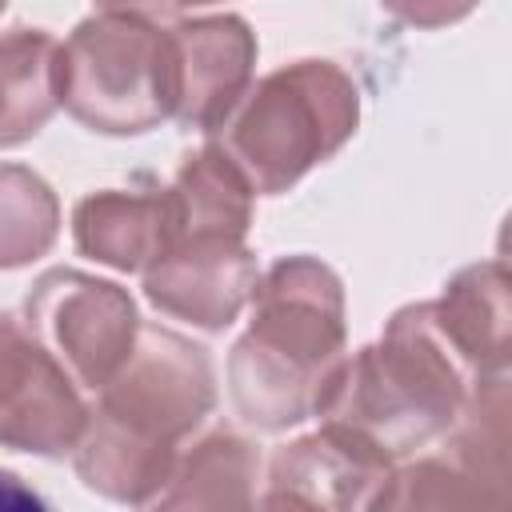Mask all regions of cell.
<instances>
[{
	"label": "cell",
	"instance_id": "6da1fadb",
	"mask_svg": "<svg viewBox=\"0 0 512 512\" xmlns=\"http://www.w3.org/2000/svg\"><path fill=\"white\" fill-rule=\"evenodd\" d=\"M216 404V372L188 336L140 324L128 360L100 388L72 448L76 476L116 500L152 504L176 464V448Z\"/></svg>",
	"mask_w": 512,
	"mask_h": 512
},
{
	"label": "cell",
	"instance_id": "7a4b0ae2",
	"mask_svg": "<svg viewBox=\"0 0 512 512\" xmlns=\"http://www.w3.org/2000/svg\"><path fill=\"white\" fill-rule=\"evenodd\" d=\"M248 304V332L228 356L232 404L252 428L284 432L316 416L344 360V284L316 256H284L256 276Z\"/></svg>",
	"mask_w": 512,
	"mask_h": 512
},
{
	"label": "cell",
	"instance_id": "3957f363",
	"mask_svg": "<svg viewBox=\"0 0 512 512\" xmlns=\"http://www.w3.org/2000/svg\"><path fill=\"white\" fill-rule=\"evenodd\" d=\"M472 384V368L436 328L428 300H420L388 320L380 344L336 364L316 416L396 464L432 448L456 424Z\"/></svg>",
	"mask_w": 512,
	"mask_h": 512
},
{
	"label": "cell",
	"instance_id": "277c9868",
	"mask_svg": "<svg viewBox=\"0 0 512 512\" xmlns=\"http://www.w3.org/2000/svg\"><path fill=\"white\" fill-rule=\"evenodd\" d=\"M360 124V88L332 60H296L268 72L216 128V148L260 196L288 192L332 160Z\"/></svg>",
	"mask_w": 512,
	"mask_h": 512
},
{
	"label": "cell",
	"instance_id": "5b68a950",
	"mask_svg": "<svg viewBox=\"0 0 512 512\" xmlns=\"http://www.w3.org/2000/svg\"><path fill=\"white\" fill-rule=\"evenodd\" d=\"M60 108L92 132L140 136L176 116L172 32L128 12H96L56 56Z\"/></svg>",
	"mask_w": 512,
	"mask_h": 512
},
{
	"label": "cell",
	"instance_id": "8992f818",
	"mask_svg": "<svg viewBox=\"0 0 512 512\" xmlns=\"http://www.w3.org/2000/svg\"><path fill=\"white\" fill-rule=\"evenodd\" d=\"M24 328L52 352L76 388L100 392L128 360L140 316L120 284L80 268H52L24 296Z\"/></svg>",
	"mask_w": 512,
	"mask_h": 512
},
{
	"label": "cell",
	"instance_id": "52a82bcc",
	"mask_svg": "<svg viewBox=\"0 0 512 512\" xmlns=\"http://www.w3.org/2000/svg\"><path fill=\"white\" fill-rule=\"evenodd\" d=\"M88 408L72 376L24 328L0 312V444L12 452L64 456L84 432Z\"/></svg>",
	"mask_w": 512,
	"mask_h": 512
},
{
	"label": "cell",
	"instance_id": "ba28073f",
	"mask_svg": "<svg viewBox=\"0 0 512 512\" xmlns=\"http://www.w3.org/2000/svg\"><path fill=\"white\" fill-rule=\"evenodd\" d=\"M140 276L160 312L220 332L248 308L260 272L252 248L236 236H176Z\"/></svg>",
	"mask_w": 512,
	"mask_h": 512
},
{
	"label": "cell",
	"instance_id": "9c48e42d",
	"mask_svg": "<svg viewBox=\"0 0 512 512\" xmlns=\"http://www.w3.org/2000/svg\"><path fill=\"white\" fill-rule=\"evenodd\" d=\"M392 464L348 436L344 428L320 424L312 436L284 444L268 464L264 508H372Z\"/></svg>",
	"mask_w": 512,
	"mask_h": 512
},
{
	"label": "cell",
	"instance_id": "30bf717a",
	"mask_svg": "<svg viewBox=\"0 0 512 512\" xmlns=\"http://www.w3.org/2000/svg\"><path fill=\"white\" fill-rule=\"evenodd\" d=\"M168 32L176 52V120L216 132L252 88L256 32L240 16L176 20Z\"/></svg>",
	"mask_w": 512,
	"mask_h": 512
},
{
	"label": "cell",
	"instance_id": "8fae6325",
	"mask_svg": "<svg viewBox=\"0 0 512 512\" xmlns=\"http://www.w3.org/2000/svg\"><path fill=\"white\" fill-rule=\"evenodd\" d=\"M176 236L172 192H88L72 208V240L96 264L116 272H144Z\"/></svg>",
	"mask_w": 512,
	"mask_h": 512
},
{
	"label": "cell",
	"instance_id": "7c38bea8",
	"mask_svg": "<svg viewBox=\"0 0 512 512\" xmlns=\"http://www.w3.org/2000/svg\"><path fill=\"white\" fill-rule=\"evenodd\" d=\"M436 328L456 348V356L472 368L476 380L508 372V268L504 260H480L460 268L436 300H428Z\"/></svg>",
	"mask_w": 512,
	"mask_h": 512
},
{
	"label": "cell",
	"instance_id": "4fadbf2b",
	"mask_svg": "<svg viewBox=\"0 0 512 512\" xmlns=\"http://www.w3.org/2000/svg\"><path fill=\"white\" fill-rule=\"evenodd\" d=\"M260 448L236 432L204 436L188 456H176L156 508H252L260 500Z\"/></svg>",
	"mask_w": 512,
	"mask_h": 512
},
{
	"label": "cell",
	"instance_id": "5bb4252c",
	"mask_svg": "<svg viewBox=\"0 0 512 512\" xmlns=\"http://www.w3.org/2000/svg\"><path fill=\"white\" fill-rule=\"evenodd\" d=\"M60 44L44 28L0 32V148L32 140L60 108Z\"/></svg>",
	"mask_w": 512,
	"mask_h": 512
},
{
	"label": "cell",
	"instance_id": "9a60e30c",
	"mask_svg": "<svg viewBox=\"0 0 512 512\" xmlns=\"http://www.w3.org/2000/svg\"><path fill=\"white\" fill-rule=\"evenodd\" d=\"M168 192L176 208V236H248L256 192L216 144L188 156Z\"/></svg>",
	"mask_w": 512,
	"mask_h": 512
},
{
	"label": "cell",
	"instance_id": "2e32d148",
	"mask_svg": "<svg viewBox=\"0 0 512 512\" xmlns=\"http://www.w3.org/2000/svg\"><path fill=\"white\" fill-rule=\"evenodd\" d=\"M60 232V200L24 164H0V268L40 260Z\"/></svg>",
	"mask_w": 512,
	"mask_h": 512
},
{
	"label": "cell",
	"instance_id": "e0dca14e",
	"mask_svg": "<svg viewBox=\"0 0 512 512\" xmlns=\"http://www.w3.org/2000/svg\"><path fill=\"white\" fill-rule=\"evenodd\" d=\"M400 24H412V28H444V24H456L464 20L480 0H380Z\"/></svg>",
	"mask_w": 512,
	"mask_h": 512
},
{
	"label": "cell",
	"instance_id": "ac0fdd59",
	"mask_svg": "<svg viewBox=\"0 0 512 512\" xmlns=\"http://www.w3.org/2000/svg\"><path fill=\"white\" fill-rule=\"evenodd\" d=\"M200 4H216V0H96L100 12H128V16H144V20H172L184 8H200Z\"/></svg>",
	"mask_w": 512,
	"mask_h": 512
},
{
	"label": "cell",
	"instance_id": "d6986e66",
	"mask_svg": "<svg viewBox=\"0 0 512 512\" xmlns=\"http://www.w3.org/2000/svg\"><path fill=\"white\" fill-rule=\"evenodd\" d=\"M0 508H44V500L20 484V476L0 468Z\"/></svg>",
	"mask_w": 512,
	"mask_h": 512
},
{
	"label": "cell",
	"instance_id": "ffe728a7",
	"mask_svg": "<svg viewBox=\"0 0 512 512\" xmlns=\"http://www.w3.org/2000/svg\"><path fill=\"white\" fill-rule=\"evenodd\" d=\"M0 12H4V0H0Z\"/></svg>",
	"mask_w": 512,
	"mask_h": 512
}]
</instances>
